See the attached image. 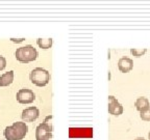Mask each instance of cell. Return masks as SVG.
Masks as SVG:
<instances>
[{
    "instance_id": "obj_1",
    "label": "cell",
    "mask_w": 150,
    "mask_h": 140,
    "mask_svg": "<svg viewBox=\"0 0 150 140\" xmlns=\"http://www.w3.org/2000/svg\"><path fill=\"white\" fill-rule=\"evenodd\" d=\"M16 58L22 63H28L35 61L38 57V51L31 45H27L25 47H21L16 50Z\"/></svg>"
},
{
    "instance_id": "obj_2",
    "label": "cell",
    "mask_w": 150,
    "mask_h": 140,
    "mask_svg": "<svg viewBox=\"0 0 150 140\" xmlns=\"http://www.w3.org/2000/svg\"><path fill=\"white\" fill-rule=\"evenodd\" d=\"M31 83L39 87L46 86L50 81V73L42 68H35L29 74Z\"/></svg>"
},
{
    "instance_id": "obj_3",
    "label": "cell",
    "mask_w": 150,
    "mask_h": 140,
    "mask_svg": "<svg viewBox=\"0 0 150 140\" xmlns=\"http://www.w3.org/2000/svg\"><path fill=\"white\" fill-rule=\"evenodd\" d=\"M35 139L37 140H52V126L45 119L35 129Z\"/></svg>"
},
{
    "instance_id": "obj_4",
    "label": "cell",
    "mask_w": 150,
    "mask_h": 140,
    "mask_svg": "<svg viewBox=\"0 0 150 140\" xmlns=\"http://www.w3.org/2000/svg\"><path fill=\"white\" fill-rule=\"evenodd\" d=\"M16 98L20 104H30L35 101V94L31 89L22 88L17 92Z\"/></svg>"
},
{
    "instance_id": "obj_5",
    "label": "cell",
    "mask_w": 150,
    "mask_h": 140,
    "mask_svg": "<svg viewBox=\"0 0 150 140\" xmlns=\"http://www.w3.org/2000/svg\"><path fill=\"white\" fill-rule=\"evenodd\" d=\"M108 112L110 114L119 116L123 113V106L117 101V99L114 96H108Z\"/></svg>"
},
{
    "instance_id": "obj_6",
    "label": "cell",
    "mask_w": 150,
    "mask_h": 140,
    "mask_svg": "<svg viewBox=\"0 0 150 140\" xmlns=\"http://www.w3.org/2000/svg\"><path fill=\"white\" fill-rule=\"evenodd\" d=\"M40 115V111L37 107H28L26 109L23 110L22 112V119L24 121H27V123H31V121H35V119H38Z\"/></svg>"
},
{
    "instance_id": "obj_7",
    "label": "cell",
    "mask_w": 150,
    "mask_h": 140,
    "mask_svg": "<svg viewBox=\"0 0 150 140\" xmlns=\"http://www.w3.org/2000/svg\"><path fill=\"white\" fill-rule=\"evenodd\" d=\"M118 69L122 73H128L134 69V61L128 57H121L118 61Z\"/></svg>"
},
{
    "instance_id": "obj_8",
    "label": "cell",
    "mask_w": 150,
    "mask_h": 140,
    "mask_svg": "<svg viewBox=\"0 0 150 140\" xmlns=\"http://www.w3.org/2000/svg\"><path fill=\"white\" fill-rule=\"evenodd\" d=\"M14 81V71H9L0 77V87L8 86Z\"/></svg>"
},
{
    "instance_id": "obj_9",
    "label": "cell",
    "mask_w": 150,
    "mask_h": 140,
    "mask_svg": "<svg viewBox=\"0 0 150 140\" xmlns=\"http://www.w3.org/2000/svg\"><path fill=\"white\" fill-rule=\"evenodd\" d=\"M134 106H136L137 110L140 112H143L145 110H147L150 107V103L149 100L147 98H144V97H141L138 98L134 102Z\"/></svg>"
},
{
    "instance_id": "obj_10",
    "label": "cell",
    "mask_w": 150,
    "mask_h": 140,
    "mask_svg": "<svg viewBox=\"0 0 150 140\" xmlns=\"http://www.w3.org/2000/svg\"><path fill=\"white\" fill-rule=\"evenodd\" d=\"M3 134H4V137L6 140H22V138L17 133V131L15 130L13 126L6 127Z\"/></svg>"
},
{
    "instance_id": "obj_11",
    "label": "cell",
    "mask_w": 150,
    "mask_h": 140,
    "mask_svg": "<svg viewBox=\"0 0 150 140\" xmlns=\"http://www.w3.org/2000/svg\"><path fill=\"white\" fill-rule=\"evenodd\" d=\"M13 127H14V129L17 131V133L20 135V137L23 139L28 132L27 125H26L25 123H23V121H17V123H14V124H13Z\"/></svg>"
},
{
    "instance_id": "obj_12",
    "label": "cell",
    "mask_w": 150,
    "mask_h": 140,
    "mask_svg": "<svg viewBox=\"0 0 150 140\" xmlns=\"http://www.w3.org/2000/svg\"><path fill=\"white\" fill-rule=\"evenodd\" d=\"M37 44L41 49H50L53 44V40L52 38H38Z\"/></svg>"
},
{
    "instance_id": "obj_13",
    "label": "cell",
    "mask_w": 150,
    "mask_h": 140,
    "mask_svg": "<svg viewBox=\"0 0 150 140\" xmlns=\"http://www.w3.org/2000/svg\"><path fill=\"white\" fill-rule=\"evenodd\" d=\"M146 52H147L146 49H131L130 50V53L132 54L134 57H141V56H143Z\"/></svg>"
},
{
    "instance_id": "obj_14",
    "label": "cell",
    "mask_w": 150,
    "mask_h": 140,
    "mask_svg": "<svg viewBox=\"0 0 150 140\" xmlns=\"http://www.w3.org/2000/svg\"><path fill=\"white\" fill-rule=\"evenodd\" d=\"M140 117L145 121H150V107L147 110H145V111L141 112Z\"/></svg>"
},
{
    "instance_id": "obj_15",
    "label": "cell",
    "mask_w": 150,
    "mask_h": 140,
    "mask_svg": "<svg viewBox=\"0 0 150 140\" xmlns=\"http://www.w3.org/2000/svg\"><path fill=\"white\" fill-rule=\"evenodd\" d=\"M6 66V59L3 57V56L0 55V71H2Z\"/></svg>"
},
{
    "instance_id": "obj_16",
    "label": "cell",
    "mask_w": 150,
    "mask_h": 140,
    "mask_svg": "<svg viewBox=\"0 0 150 140\" xmlns=\"http://www.w3.org/2000/svg\"><path fill=\"white\" fill-rule=\"evenodd\" d=\"M134 140H146L145 138H143V137H138V138H136Z\"/></svg>"
},
{
    "instance_id": "obj_17",
    "label": "cell",
    "mask_w": 150,
    "mask_h": 140,
    "mask_svg": "<svg viewBox=\"0 0 150 140\" xmlns=\"http://www.w3.org/2000/svg\"><path fill=\"white\" fill-rule=\"evenodd\" d=\"M148 139L150 140V132H149V134H148Z\"/></svg>"
},
{
    "instance_id": "obj_18",
    "label": "cell",
    "mask_w": 150,
    "mask_h": 140,
    "mask_svg": "<svg viewBox=\"0 0 150 140\" xmlns=\"http://www.w3.org/2000/svg\"><path fill=\"white\" fill-rule=\"evenodd\" d=\"M0 140H1V139H0Z\"/></svg>"
}]
</instances>
